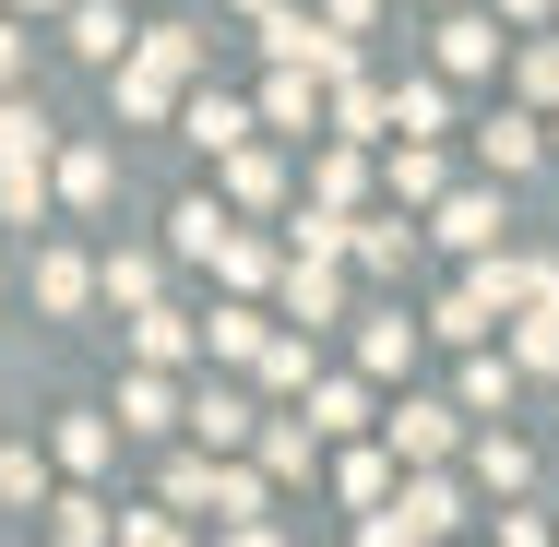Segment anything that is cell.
Wrapping results in <instances>:
<instances>
[{
	"mask_svg": "<svg viewBox=\"0 0 559 547\" xmlns=\"http://www.w3.org/2000/svg\"><path fill=\"white\" fill-rule=\"evenodd\" d=\"M72 48H96V60H119V12L96 0V12H72Z\"/></svg>",
	"mask_w": 559,
	"mask_h": 547,
	"instance_id": "cell-1",
	"label": "cell"
}]
</instances>
